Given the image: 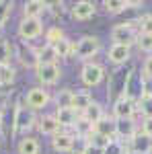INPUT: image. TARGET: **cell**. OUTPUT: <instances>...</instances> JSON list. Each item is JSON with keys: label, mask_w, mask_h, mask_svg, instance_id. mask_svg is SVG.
<instances>
[{"label": "cell", "mask_w": 152, "mask_h": 154, "mask_svg": "<svg viewBox=\"0 0 152 154\" xmlns=\"http://www.w3.org/2000/svg\"><path fill=\"white\" fill-rule=\"evenodd\" d=\"M138 37H140V27H136L134 21L119 23L111 29V39H113L115 45H128V48H132L134 43H138Z\"/></svg>", "instance_id": "cell-1"}, {"label": "cell", "mask_w": 152, "mask_h": 154, "mask_svg": "<svg viewBox=\"0 0 152 154\" xmlns=\"http://www.w3.org/2000/svg\"><path fill=\"white\" fill-rule=\"evenodd\" d=\"M101 51V41L99 37L93 35H84L74 43V56L76 60H91Z\"/></svg>", "instance_id": "cell-2"}, {"label": "cell", "mask_w": 152, "mask_h": 154, "mask_svg": "<svg viewBox=\"0 0 152 154\" xmlns=\"http://www.w3.org/2000/svg\"><path fill=\"white\" fill-rule=\"evenodd\" d=\"M37 125V117H35V111H31L29 107L19 105L14 107V134H25L33 130Z\"/></svg>", "instance_id": "cell-3"}, {"label": "cell", "mask_w": 152, "mask_h": 154, "mask_svg": "<svg viewBox=\"0 0 152 154\" xmlns=\"http://www.w3.org/2000/svg\"><path fill=\"white\" fill-rule=\"evenodd\" d=\"M49 101H51V97H49V93H47L43 86H33V88H29L27 95H25V107H29L31 111H41V109H45Z\"/></svg>", "instance_id": "cell-4"}, {"label": "cell", "mask_w": 152, "mask_h": 154, "mask_svg": "<svg viewBox=\"0 0 152 154\" xmlns=\"http://www.w3.org/2000/svg\"><path fill=\"white\" fill-rule=\"evenodd\" d=\"M35 76H37V80L43 84V88H45V86L56 84L62 78V68H60L58 64H37Z\"/></svg>", "instance_id": "cell-5"}, {"label": "cell", "mask_w": 152, "mask_h": 154, "mask_svg": "<svg viewBox=\"0 0 152 154\" xmlns=\"http://www.w3.org/2000/svg\"><path fill=\"white\" fill-rule=\"evenodd\" d=\"M43 35V23L41 19H21L19 23V37L23 41H33Z\"/></svg>", "instance_id": "cell-6"}, {"label": "cell", "mask_w": 152, "mask_h": 154, "mask_svg": "<svg viewBox=\"0 0 152 154\" xmlns=\"http://www.w3.org/2000/svg\"><path fill=\"white\" fill-rule=\"evenodd\" d=\"M103 78H105V68L101 64H95V62L84 64V68L80 72V80L84 86H97L103 82Z\"/></svg>", "instance_id": "cell-7"}, {"label": "cell", "mask_w": 152, "mask_h": 154, "mask_svg": "<svg viewBox=\"0 0 152 154\" xmlns=\"http://www.w3.org/2000/svg\"><path fill=\"white\" fill-rule=\"evenodd\" d=\"M136 111H138V103L132 99L119 97L113 103V119H134Z\"/></svg>", "instance_id": "cell-8"}, {"label": "cell", "mask_w": 152, "mask_h": 154, "mask_svg": "<svg viewBox=\"0 0 152 154\" xmlns=\"http://www.w3.org/2000/svg\"><path fill=\"white\" fill-rule=\"evenodd\" d=\"M138 134V125L134 119H115V138L119 142H129Z\"/></svg>", "instance_id": "cell-9"}, {"label": "cell", "mask_w": 152, "mask_h": 154, "mask_svg": "<svg viewBox=\"0 0 152 154\" xmlns=\"http://www.w3.org/2000/svg\"><path fill=\"white\" fill-rule=\"evenodd\" d=\"M74 142H76V136L74 134H68V131H58L54 138H51V148L56 152H72L74 150Z\"/></svg>", "instance_id": "cell-10"}, {"label": "cell", "mask_w": 152, "mask_h": 154, "mask_svg": "<svg viewBox=\"0 0 152 154\" xmlns=\"http://www.w3.org/2000/svg\"><path fill=\"white\" fill-rule=\"evenodd\" d=\"M128 150L129 152H138V154H152V138L146 136L144 131H138L128 142Z\"/></svg>", "instance_id": "cell-11"}, {"label": "cell", "mask_w": 152, "mask_h": 154, "mask_svg": "<svg viewBox=\"0 0 152 154\" xmlns=\"http://www.w3.org/2000/svg\"><path fill=\"white\" fill-rule=\"evenodd\" d=\"M70 12H72V17H74L76 21H88V19L95 17L97 6H95V2H91V0H78L70 8Z\"/></svg>", "instance_id": "cell-12"}, {"label": "cell", "mask_w": 152, "mask_h": 154, "mask_svg": "<svg viewBox=\"0 0 152 154\" xmlns=\"http://www.w3.org/2000/svg\"><path fill=\"white\" fill-rule=\"evenodd\" d=\"M107 58L111 64H115V66H121V64H126L129 58H132V49L128 45H111L109 51H107Z\"/></svg>", "instance_id": "cell-13"}, {"label": "cell", "mask_w": 152, "mask_h": 154, "mask_svg": "<svg viewBox=\"0 0 152 154\" xmlns=\"http://www.w3.org/2000/svg\"><path fill=\"white\" fill-rule=\"evenodd\" d=\"M47 11V2L43 0H27L23 4V19H41Z\"/></svg>", "instance_id": "cell-14"}, {"label": "cell", "mask_w": 152, "mask_h": 154, "mask_svg": "<svg viewBox=\"0 0 152 154\" xmlns=\"http://www.w3.org/2000/svg\"><path fill=\"white\" fill-rule=\"evenodd\" d=\"M37 130L41 131L43 136H51V138H54L62 128H60L56 115H41V117L37 119Z\"/></svg>", "instance_id": "cell-15"}, {"label": "cell", "mask_w": 152, "mask_h": 154, "mask_svg": "<svg viewBox=\"0 0 152 154\" xmlns=\"http://www.w3.org/2000/svg\"><path fill=\"white\" fill-rule=\"evenodd\" d=\"M56 119H58L60 128H72L74 130V125L80 119V115L74 109H56Z\"/></svg>", "instance_id": "cell-16"}, {"label": "cell", "mask_w": 152, "mask_h": 154, "mask_svg": "<svg viewBox=\"0 0 152 154\" xmlns=\"http://www.w3.org/2000/svg\"><path fill=\"white\" fill-rule=\"evenodd\" d=\"M91 105H93V97H91V93H86V91H78V93H74L72 109H74L78 115H82Z\"/></svg>", "instance_id": "cell-17"}, {"label": "cell", "mask_w": 152, "mask_h": 154, "mask_svg": "<svg viewBox=\"0 0 152 154\" xmlns=\"http://www.w3.org/2000/svg\"><path fill=\"white\" fill-rule=\"evenodd\" d=\"M80 117L84 119V121H88V123H91V125L95 128V125H97V123H99L101 119L105 117V111H103V105H101V103H97V101H93V105L88 107V109H86V111L82 113Z\"/></svg>", "instance_id": "cell-18"}, {"label": "cell", "mask_w": 152, "mask_h": 154, "mask_svg": "<svg viewBox=\"0 0 152 154\" xmlns=\"http://www.w3.org/2000/svg\"><path fill=\"white\" fill-rule=\"evenodd\" d=\"M93 131H97V134H101V136H107L109 140H117L115 138V119L111 117H103L97 125L93 128Z\"/></svg>", "instance_id": "cell-19"}, {"label": "cell", "mask_w": 152, "mask_h": 154, "mask_svg": "<svg viewBox=\"0 0 152 154\" xmlns=\"http://www.w3.org/2000/svg\"><path fill=\"white\" fill-rule=\"evenodd\" d=\"M35 54H37V64H58L60 60L54 45H47V43H43V48L35 49Z\"/></svg>", "instance_id": "cell-20"}, {"label": "cell", "mask_w": 152, "mask_h": 154, "mask_svg": "<svg viewBox=\"0 0 152 154\" xmlns=\"http://www.w3.org/2000/svg\"><path fill=\"white\" fill-rule=\"evenodd\" d=\"M39 142L31 136H23L19 140V146H17V152L19 154H39Z\"/></svg>", "instance_id": "cell-21"}, {"label": "cell", "mask_w": 152, "mask_h": 154, "mask_svg": "<svg viewBox=\"0 0 152 154\" xmlns=\"http://www.w3.org/2000/svg\"><path fill=\"white\" fill-rule=\"evenodd\" d=\"M72 99H74V93H72L70 88H62V91H58V95L54 97L56 109H72Z\"/></svg>", "instance_id": "cell-22"}, {"label": "cell", "mask_w": 152, "mask_h": 154, "mask_svg": "<svg viewBox=\"0 0 152 154\" xmlns=\"http://www.w3.org/2000/svg\"><path fill=\"white\" fill-rule=\"evenodd\" d=\"M54 49H56V54H58V58H70V56H74V41H70L68 37H64V39H60L58 43L54 45Z\"/></svg>", "instance_id": "cell-23"}, {"label": "cell", "mask_w": 152, "mask_h": 154, "mask_svg": "<svg viewBox=\"0 0 152 154\" xmlns=\"http://www.w3.org/2000/svg\"><path fill=\"white\" fill-rule=\"evenodd\" d=\"M17 78V70L12 68L11 64L0 66V86H11Z\"/></svg>", "instance_id": "cell-24"}, {"label": "cell", "mask_w": 152, "mask_h": 154, "mask_svg": "<svg viewBox=\"0 0 152 154\" xmlns=\"http://www.w3.org/2000/svg\"><path fill=\"white\" fill-rule=\"evenodd\" d=\"M103 8L109 14H119V12H123V11H129L128 0H105L103 2Z\"/></svg>", "instance_id": "cell-25"}, {"label": "cell", "mask_w": 152, "mask_h": 154, "mask_svg": "<svg viewBox=\"0 0 152 154\" xmlns=\"http://www.w3.org/2000/svg\"><path fill=\"white\" fill-rule=\"evenodd\" d=\"M11 58H12V45L8 39L0 37V66L4 64H11Z\"/></svg>", "instance_id": "cell-26"}, {"label": "cell", "mask_w": 152, "mask_h": 154, "mask_svg": "<svg viewBox=\"0 0 152 154\" xmlns=\"http://www.w3.org/2000/svg\"><path fill=\"white\" fill-rule=\"evenodd\" d=\"M86 142L91 144L93 148H97V150H105L107 146H109V142H111V140H109L107 136H101V134L93 131V134H91V136L86 138Z\"/></svg>", "instance_id": "cell-27"}, {"label": "cell", "mask_w": 152, "mask_h": 154, "mask_svg": "<svg viewBox=\"0 0 152 154\" xmlns=\"http://www.w3.org/2000/svg\"><path fill=\"white\" fill-rule=\"evenodd\" d=\"M74 131H76V134H74L76 138H82V140H86V138L93 134V125L80 117L78 121H76V125H74Z\"/></svg>", "instance_id": "cell-28"}, {"label": "cell", "mask_w": 152, "mask_h": 154, "mask_svg": "<svg viewBox=\"0 0 152 154\" xmlns=\"http://www.w3.org/2000/svg\"><path fill=\"white\" fill-rule=\"evenodd\" d=\"M64 37L66 35H64V31H62L60 27H49L45 31V43L47 45H56L60 39H64Z\"/></svg>", "instance_id": "cell-29"}, {"label": "cell", "mask_w": 152, "mask_h": 154, "mask_svg": "<svg viewBox=\"0 0 152 154\" xmlns=\"http://www.w3.org/2000/svg\"><path fill=\"white\" fill-rule=\"evenodd\" d=\"M128 152L129 150L126 146V142H119V140H111L109 146L103 150V154H128Z\"/></svg>", "instance_id": "cell-30"}, {"label": "cell", "mask_w": 152, "mask_h": 154, "mask_svg": "<svg viewBox=\"0 0 152 154\" xmlns=\"http://www.w3.org/2000/svg\"><path fill=\"white\" fill-rule=\"evenodd\" d=\"M138 109L142 111L144 119H146V117H152V97L150 95H142L140 101H138Z\"/></svg>", "instance_id": "cell-31"}, {"label": "cell", "mask_w": 152, "mask_h": 154, "mask_svg": "<svg viewBox=\"0 0 152 154\" xmlns=\"http://www.w3.org/2000/svg\"><path fill=\"white\" fill-rule=\"evenodd\" d=\"M11 12H12V2L2 0V2H0V31L4 29V25H6V21H8Z\"/></svg>", "instance_id": "cell-32"}, {"label": "cell", "mask_w": 152, "mask_h": 154, "mask_svg": "<svg viewBox=\"0 0 152 154\" xmlns=\"http://www.w3.org/2000/svg\"><path fill=\"white\" fill-rule=\"evenodd\" d=\"M47 11L51 12L54 17H64L66 14V4L62 0H56V2H47Z\"/></svg>", "instance_id": "cell-33"}, {"label": "cell", "mask_w": 152, "mask_h": 154, "mask_svg": "<svg viewBox=\"0 0 152 154\" xmlns=\"http://www.w3.org/2000/svg\"><path fill=\"white\" fill-rule=\"evenodd\" d=\"M138 25H140V33H144V35H152V12L144 14L140 21H138Z\"/></svg>", "instance_id": "cell-34"}, {"label": "cell", "mask_w": 152, "mask_h": 154, "mask_svg": "<svg viewBox=\"0 0 152 154\" xmlns=\"http://www.w3.org/2000/svg\"><path fill=\"white\" fill-rule=\"evenodd\" d=\"M138 48H140L142 51H146V54L152 56V35H144V33H140V37H138Z\"/></svg>", "instance_id": "cell-35"}, {"label": "cell", "mask_w": 152, "mask_h": 154, "mask_svg": "<svg viewBox=\"0 0 152 154\" xmlns=\"http://www.w3.org/2000/svg\"><path fill=\"white\" fill-rule=\"evenodd\" d=\"M142 76L144 78H152V56L144 60V64H142Z\"/></svg>", "instance_id": "cell-36"}, {"label": "cell", "mask_w": 152, "mask_h": 154, "mask_svg": "<svg viewBox=\"0 0 152 154\" xmlns=\"http://www.w3.org/2000/svg\"><path fill=\"white\" fill-rule=\"evenodd\" d=\"M140 131H144L146 136H150V138H152V117H146L144 121H142V130Z\"/></svg>", "instance_id": "cell-37"}, {"label": "cell", "mask_w": 152, "mask_h": 154, "mask_svg": "<svg viewBox=\"0 0 152 154\" xmlns=\"http://www.w3.org/2000/svg\"><path fill=\"white\" fill-rule=\"evenodd\" d=\"M144 95L152 97V78H144Z\"/></svg>", "instance_id": "cell-38"}, {"label": "cell", "mask_w": 152, "mask_h": 154, "mask_svg": "<svg viewBox=\"0 0 152 154\" xmlns=\"http://www.w3.org/2000/svg\"><path fill=\"white\" fill-rule=\"evenodd\" d=\"M82 154H103V150H97V148H93L91 144L86 142V146H84V150H82Z\"/></svg>", "instance_id": "cell-39"}, {"label": "cell", "mask_w": 152, "mask_h": 154, "mask_svg": "<svg viewBox=\"0 0 152 154\" xmlns=\"http://www.w3.org/2000/svg\"><path fill=\"white\" fill-rule=\"evenodd\" d=\"M0 119H2V109H0Z\"/></svg>", "instance_id": "cell-40"}, {"label": "cell", "mask_w": 152, "mask_h": 154, "mask_svg": "<svg viewBox=\"0 0 152 154\" xmlns=\"http://www.w3.org/2000/svg\"><path fill=\"white\" fill-rule=\"evenodd\" d=\"M128 154H138V152H128Z\"/></svg>", "instance_id": "cell-41"}]
</instances>
